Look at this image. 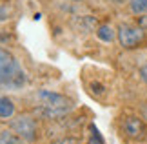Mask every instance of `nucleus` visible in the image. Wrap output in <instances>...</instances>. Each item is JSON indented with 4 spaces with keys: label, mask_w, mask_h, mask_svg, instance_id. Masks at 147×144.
Instances as JSON below:
<instances>
[{
    "label": "nucleus",
    "mask_w": 147,
    "mask_h": 144,
    "mask_svg": "<svg viewBox=\"0 0 147 144\" xmlns=\"http://www.w3.org/2000/svg\"><path fill=\"white\" fill-rule=\"evenodd\" d=\"M26 141L13 130H4L0 131V144H24Z\"/></svg>",
    "instance_id": "8"
},
{
    "label": "nucleus",
    "mask_w": 147,
    "mask_h": 144,
    "mask_svg": "<svg viewBox=\"0 0 147 144\" xmlns=\"http://www.w3.org/2000/svg\"><path fill=\"white\" fill-rule=\"evenodd\" d=\"M9 18V13H7V9L4 8V5H0V22L2 20H7Z\"/></svg>",
    "instance_id": "15"
},
{
    "label": "nucleus",
    "mask_w": 147,
    "mask_h": 144,
    "mask_svg": "<svg viewBox=\"0 0 147 144\" xmlns=\"http://www.w3.org/2000/svg\"><path fill=\"white\" fill-rule=\"evenodd\" d=\"M109 2H115V4H123L125 0H109Z\"/></svg>",
    "instance_id": "16"
},
{
    "label": "nucleus",
    "mask_w": 147,
    "mask_h": 144,
    "mask_svg": "<svg viewBox=\"0 0 147 144\" xmlns=\"http://www.w3.org/2000/svg\"><path fill=\"white\" fill-rule=\"evenodd\" d=\"M35 97L38 100L35 113L44 119H60L69 113L73 106H75L69 97L56 93V91H51V89H40L35 93Z\"/></svg>",
    "instance_id": "1"
},
{
    "label": "nucleus",
    "mask_w": 147,
    "mask_h": 144,
    "mask_svg": "<svg viewBox=\"0 0 147 144\" xmlns=\"http://www.w3.org/2000/svg\"><path fill=\"white\" fill-rule=\"evenodd\" d=\"M138 75H140V78H142L144 82L147 84V62H144V64L140 66V70H138Z\"/></svg>",
    "instance_id": "12"
},
{
    "label": "nucleus",
    "mask_w": 147,
    "mask_h": 144,
    "mask_svg": "<svg viewBox=\"0 0 147 144\" xmlns=\"http://www.w3.org/2000/svg\"><path fill=\"white\" fill-rule=\"evenodd\" d=\"M133 15H147V0H127Z\"/></svg>",
    "instance_id": "9"
},
{
    "label": "nucleus",
    "mask_w": 147,
    "mask_h": 144,
    "mask_svg": "<svg viewBox=\"0 0 147 144\" xmlns=\"http://www.w3.org/2000/svg\"><path fill=\"white\" fill-rule=\"evenodd\" d=\"M94 33H96V37L102 40V42H113V40L116 38V29H115L113 26H109V24L98 26Z\"/></svg>",
    "instance_id": "6"
},
{
    "label": "nucleus",
    "mask_w": 147,
    "mask_h": 144,
    "mask_svg": "<svg viewBox=\"0 0 147 144\" xmlns=\"http://www.w3.org/2000/svg\"><path fill=\"white\" fill-rule=\"evenodd\" d=\"M11 130L15 133H18L26 142H33L38 133L36 120L33 117H29V115H18L16 119H13L11 120Z\"/></svg>",
    "instance_id": "5"
},
{
    "label": "nucleus",
    "mask_w": 147,
    "mask_h": 144,
    "mask_svg": "<svg viewBox=\"0 0 147 144\" xmlns=\"http://www.w3.org/2000/svg\"><path fill=\"white\" fill-rule=\"evenodd\" d=\"M116 40L122 49H138L147 44V29L138 24L123 22L116 27Z\"/></svg>",
    "instance_id": "3"
},
{
    "label": "nucleus",
    "mask_w": 147,
    "mask_h": 144,
    "mask_svg": "<svg viewBox=\"0 0 147 144\" xmlns=\"http://www.w3.org/2000/svg\"><path fill=\"white\" fill-rule=\"evenodd\" d=\"M138 26H142L144 29H147V15H140L138 16V22H136Z\"/></svg>",
    "instance_id": "13"
},
{
    "label": "nucleus",
    "mask_w": 147,
    "mask_h": 144,
    "mask_svg": "<svg viewBox=\"0 0 147 144\" xmlns=\"http://www.w3.org/2000/svg\"><path fill=\"white\" fill-rule=\"evenodd\" d=\"M89 144H105L104 139H102L100 131L94 128V126H91V137H89Z\"/></svg>",
    "instance_id": "10"
},
{
    "label": "nucleus",
    "mask_w": 147,
    "mask_h": 144,
    "mask_svg": "<svg viewBox=\"0 0 147 144\" xmlns=\"http://www.w3.org/2000/svg\"><path fill=\"white\" fill-rule=\"evenodd\" d=\"M15 115V104L7 97L0 95V119H11Z\"/></svg>",
    "instance_id": "7"
},
{
    "label": "nucleus",
    "mask_w": 147,
    "mask_h": 144,
    "mask_svg": "<svg viewBox=\"0 0 147 144\" xmlns=\"http://www.w3.org/2000/svg\"><path fill=\"white\" fill-rule=\"evenodd\" d=\"M51 144H80V139L76 137H62V139H56Z\"/></svg>",
    "instance_id": "11"
},
{
    "label": "nucleus",
    "mask_w": 147,
    "mask_h": 144,
    "mask_svg": "<svg viewBox=\"0 0 147 144\" xmlns=\"http://www.w3.org/2000/svg\"><path fill=\"white\" fill-rule=\"evenodd\" d=\"M140 115H142V119L147 122V102H142V106H140Z\"/></svg>",
    "instance_id": "14"
},
{
    "label": "nucleus",
    "mask_w": 147,
    "mask_h": 144,
    "mask_svg": "<svg viewBox=\"0 0 147 144\" xmlns=\"http://www.w3.org/2000/svg\"><path fill=\"white\" fill-rule=\"evenodd\" d=\"M122 133L131 142H144L147 139V122L142 115H125L120 126Z\"/></svg>",
    "instance_id": "4"
},
{
    "label": "nucleus",
    "mask_w": 147,
    "mask_h": 144,
    "mask_svg": "<svg viewBox=\"0 0 147 144\" xmlns=\"http://www.w3.org/2000/svg\"><path fill=\"white\" fill-rule=\"evenodd\" d=\"M26 82V73L22 71L16 59L7 49L0 48V86L20 88Z\"/></svg>",
    "instance_id": "2"
}]
</instances>
